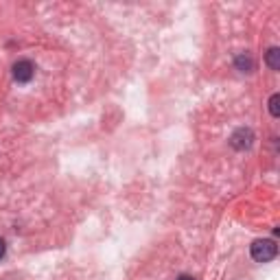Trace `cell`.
Instances as JSON below:
<instances>
[{
    "instance_id": "1",
    "label": "cell",
    "mask_w": 280,
    "mask_h": 280,
    "mask_svg": "<svg viewBox=\"0 0 280 280\" xmlns=\"http://www.w3.org/2000/svg\"><path fill=\"white\" fill-rule=\"evenodd\" d=\"M249 254H252V259L256 263H269L278 256V245H276L274 239H259V241L252 243Z\"/></svg>"
},
{
    "instance_id": "2",
    "label": "cell",
    "mask_w": 280,
    "mask_h": 280,
    "mask_svg": "<svg viewBox=\"0 0 280 280\" xmlns=\"http://www.w3.org/2000/svg\"><path fill=\"white\" fill-rule=\"evenodd\" d=\"M254 131L249 129V127H239L234 134L230 136V145H232V149H237V151H247L249 147L254 145Z\"/></svg>"
},
{
    "instance_id": "3",
    "label": "cell",
    "mask_w": 280,
    "mask_h": 280,
    "mask_svg": "<svg viewBox=\"0 0 280 280\" xmlns=\"http://www.w3.org/2000/svg\"><path fill=\"white\" fill-rule=\"evenodd\" d=\"M33 75H35V66L29 60H20L13 64V79H16L18 83H29V81L33 79Z\"/></svg>"
},
{
    "instance_id": "4",
    "label": "cell",
    "mask_w": 280,
    "mask_h": 280,
    "mask_svg": "<svg viewBox=\"0 0 280 280\" xmlns=\"http://www.w3.org/2000/svg\"><path fill=\"white\" fill-rule=\"evenodd\" d=\"M234 66H237V70H241V72H254V68H256L252 55H247V53H241L237 60H234Z\"/></svg>"
},
{
    "instance_id": "5",
    "label": "cell",
    "mask_w": 280,
    "mask_h": 280,
    "mask_svg": "<svg viewBox=\"0 0 280 280\" xmlns=\"http://www.w3.org/2000/svg\"><path fill=\"white\" fill-rule=\"evenodd\" d=\"M265 62L271 70H280V48L278 46H271L267 50V55H265Z\"/></svg>"
},
{
    "instance_id": "6",
    "label": "cell",
    "mask_w": 280,
    "mask_h": 280,
    "mask_svg": "<svg viewBox=\"0 0 280 280\" xmlns=\"http://www.w3.org/2000/svg\"><path fill=\"white\" fill-rule=\"evenodd\" d=\"M269 114L274 116V119H278V116H280V94H271V99H269Z\"/></svg>"
},
{
    "instance_id": "7",
    "label": "cell",
    "mask_w": 280,
    "mask_h": 280,
    "mask_svg": "<svg viewBox=\"0 0 280 280\" xmlns=\"http://www.w3.org/2000/svg\"><path fill=\"white\" fill-rule=\"evenodd\" d=\"M5 254H7V243L5 239H0V259H5Z\"/></svg>"
},
{
    "instance_id": "8",
    "label": "cell",
    "mask_w": 280,
    "mask_h": 280,
    "mask_svg": "<svg viewBox=\"0 0 280 280\" xmlns=\"http://www.w3.org/2000/svg\"><path fill=\"white\" fill-rule=\"evenodd\" d=\"M178 280H195V278L188 276V274H182V276H178Z\"/></svg>"
}]
</instances>
